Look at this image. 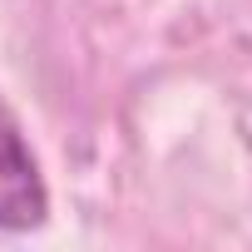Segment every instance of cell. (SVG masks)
Instances as JSON below:
<instances>
[{
    "mask_svg": "<svg viewBox=\"0 0 252 252\" xmlns=\"http://www.w3.org/2000/svg\"><path fill=\"white\" fill-rule=\"evenodd\" d=\"M50 213V188L45 173L20 134L15 114L0 104V227L5 232H30Z\"/></svg>",
    "mask_w": 252,
    "mask_h": 252,
    "instance_id": "cell-1",
    "label": "cell"
}]
</instances>
